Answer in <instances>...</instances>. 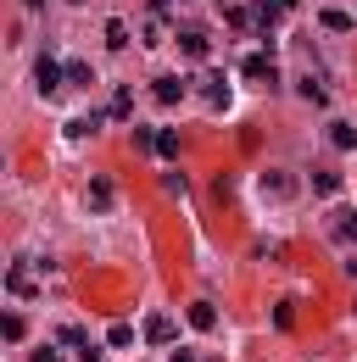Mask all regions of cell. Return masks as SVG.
I'll list each match as a JSON object with an SVG mask.
<instances>
[{
    "mask_svg": "<svg viewBox=\"0 0 357 362\" xmlns=\"http://www.w3.org/2000/svg\"><path fill=\"white\" fill-rule=\"evenodd\" d=\"M39 89H45V95H56V89H62V78H68V67H62V62H51V56H39Z\"/></svg>",
    "mask_w": 357,
    "mask_h": 362,
    "instance_id": "cell-1",
    "label": "cell"
},
{
    "mask_svg": "<svg viewBox=\"0 0 357 362\" xmlns=\"http://www.w3.org/2000/svg\"><path fill=\"white\" fill-rule=\"evenodd\" d=\"M179 51H184L190 62H201V56H207V34H201V28H179Z\"/></svg>",
    "mask_w": 357,
    "mask_h": 362,
    "instance_id": "cell-2",
    "label": "cell"
},
{
    "mask_svg": "<svg viewBox=\"0 0 357 362\" xmlns=\"http://www.w3.org/2000/svg\"><path fill=\"white\" fill-rule=\"evenodd\" d=\"M156 101L162 106H179L184 101V78H156Z\"/></svg>",
    "mask_w": 357,
    "mask_h": 362,
    "instance_id": "cell-3",
    "label": "cell"
},
{
    "mask_svg": "<svg viewBox=\"0 0 357 362\" xmlns=\"http://www.w3.org/2000/svg\"><path fill=\"white\" fill-rule=\"evenodd\" d=\"M151 150L173 162V156H179V134H173V129H156V145H151Z\"/></svg>",
    "mask_w": 357,
    "mask_h": 362,
    "instance_id": "cell-4",
    "label": "cell"
},
{
    "mask_svg": "<svg viewBox=\"0 0 357 362\" xmlns=\"http://www.w3.org/2000/svg\"><path fill=\"white\" fill-rule=\"evenodd\" d=\"M106 45H112V51H123V45H129V28H123V22H118V17H112V22H106Z\"/></svg>",
    "mask_w": 357,
    "mask_h": 362,
    "instance_id": "cell-5",
    "label": "cell"
},
{
    "mask_svg": "<svg viewBox=\"0 0 357 362\" xmlns=\"http://www.w3.org/2000/svg\"><path fill=\"white\" fill-rule=\"evenodd\" d=\"M145 335H151V340H173V318H151Z\"/></svg>",
    "mask_w": 357,
    "mask_h": 362,
    "instance_id": "cell-6",
    "label": "cell"
},
{
    "mask_svg": "<svg viewBox=\"0 0 357 362\" xmlns=\"http://www.w3.org/2000/svg\"><path fill=\"white\" fill-rule=\"evenodd\" d=\"M213 306H207V301H196V306H190V323H196V329H213Z\"/></svg>",
    "mask_w": 357,
    "mask_h": 362,
    "instance_id": "cell-7",
    "label": "cell"
},
{
    "mask_svg": "<svg viewBox=\"0 0 357 362\" xmlns=\"http://www.w3.org/2000/svg\"><path fill=\"white\" fill-rule=\"evenodd\" d=\"M330 140L341 145V150H352V145H357V134H352V123H335V129H330Z\"/></svg>",
    "mask_w": 357,
    "mask_h": 362,
    "instance_id": "cell-8",
    "label": "cell"
},
{
    "mask_svg": "<svg viewBox=\"0 0 357 362\" xmlns=\"http://www.w3.org/2000/svg\"><path fill=\"white\" fill-rule=\"evenodd\" d=\"M301 95H307V101H318V106H324V101H330V95H324V84H318V78H301Z\"/></svg>",
    "mask_w": 357,
    "mask_h": 362,
    "instance_id": "cell-9",
    "label": "cell"
},
{
    "mask_svg": "<svg viewBox=\"0 0 357 362\" xmlns=\"http://www.w3.org/2000/svg\"><path fill=\"white\" fill-rule=\"evenodd\" d=\"M324 28H335V34H341V28H352V17H346V11H324Z\"/></svg>",
    "mask_w": 357,
    "mask_h": 362,
    "instance_id": "cell-10",
    "label": "cell"
},
{
    "mask_svg": "<svg viewBox=\"0 0 357 362\" xmlns=\"http://www.w3.org/2000/svg\"><path fill=\"white\" fill-rule=\"evenodd\" d=\"M207 95H213V106H223V101H229V84H223V78H213V84H207Z\"/></svg>",
    "mask_w": 357,
    "mask_h": 362,
    "instance_id": "cell-11",
    "label": "cell"
},
{
    "mask_svg": "<svg viewBox=\"0 0 357 362\" xmlns=\"http://www.w3.org/2000/svg\"><path fill=\"white\" fill-rule=\"evenodd\" d=\"M341 240H357V212L341 217Z\"/></svg>",
    "mask_w": 357,
    "mask_h": 362,
    "instance_id": "cell-12",
    "label": "cell"
},
{
    "mask_svg": "<svg viewBox=\"0 0 357 362\" xmlns=\"http://www.w3.org/2000/svg\"><path fill=\"white\" fill-rule=\"evenodd\" d=\"M34 362H62V357H56V346H39V351H34Z\"/></svg>",
    "mask_w": 357,
    "mask_h": 362,
    "instance_id": "cell-13",
    "label": "cell"
},
{
    "mask_svg": "<svg viewBox=\"0 0 357 362\" xmlns=\"http://www.w3.org/2000/svg\"><path fill=\"white\" fill-rule=\"evenodd\" d=\"M173 362H196V357H190V351H173Z\"/></svg>",
    "mask_w": 357,
    "mask_h": 362,
    "instance_id": "cell-14",
    "label": "cell"
},
{
    "mask_svg": "<svg viewBox=\"0 0 357 362\" xmlns=\"http://www.w3.org/2000/svg\"><path fill=\"white\" fill-rule=\"evenodd\" d=\"M145 6H151V11H162V6H168V0H145Z\"/></svg>",
    "mask_w": 357,
    "mask_h": 362,
    "instance_id": "cell-15",
    "label": "cell"
},
{
    "mask_svg": "<svg viewBox=\"0 0 357 362\" xmlns=\"http://www.w3.org/2000/svg\"><path fill=\"white\" fill-rule=\"evenodd\" d=\"M23 6H34V11H39V6H45V0H23Z\"/></svg>",
    "mask_w": 357,
    "mask_h": 362,
    "instance_id": "cell-16",
    "label": "cell"
},
{
    "mask_svg": "<svg viewBox=\"0 0 357 362\" xmlns=\"http://www.w3.org/2000/svg\"><path fill=\"white\" fill-rule=\"evenodd\" d=\"M84 362H95V351H89V357H84Z\"/></svg>",
    "mask_w": 357,
    "mask_h": 362,
    "instance_id": "cell-17",
    "label": "cell"
},
{
    "mask_svg": "<svg viewBox=\"0 0 357 362\" xmlns=\"http://www.w3.org/2000/svg\"><path fill=\"white\" fill-rule=\"evenodd\" d=\"M73 6H84V0H73Z\"/></svg>",
    "mask_w": 357,
    "mask_h": 362,
    "instance_id": "cell-18",
    "label": "cell"
}]
</instances>
